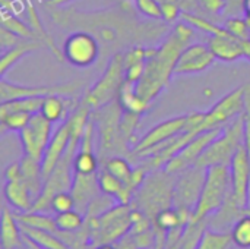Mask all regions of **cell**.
I'll list each match as a JSON object with an SVG mask.
<instances>
[{
  "label": "cell",
  "mask_w": 250,
  "mask_h": 249,
  "mask_svg": "<svg viewBox=\"0 0 250 249\" xmlns=\"http://www.w3.org/2000/svg\"><path fill=\"white\" fill-rule=\"evenodd\" d=\"M195 28L186 21L177 22L164 37L161 44L148 57L142 78L135 84L136 92L148 103H152L174 76V68L182 51L193 43Z\"/></svg>",
  "instance_id": "cell-1"
},
{
  "label": "cell",
  "mask_w": 250,
  "mask_h": 249,
  "mask_svg": "<svg viewBox=\"0 0 250 249\" xmlns=\"http://www.w3.org/2000/svg\"><path fill=\"white\" fill-rule=\"evenodd\" d=\"M174 181L176 175H171L164 169L149 172L145 182L136 191L130 205L144 211L154 223L155 216L161 210L173 207Z\"/></svg>",
  "instance_id": "cell-2"
},
{
  "label": "cell",
  "mask_w": 250,
  "mask_h": 249,
  "mask_svg": "<svg viewBox=\"0 0 250 249\" xmlns=\"http://www.w3.org/2000/svg\"><path fill=\"white\" fill-rule=\"evenodd\" d=\"M231 195V173L230 166H211L207 169L205 182L193 211L192 222L207 220L217 213Z\"/></svg>",
  "instance_id": "cell-3"
},
{
  "label": "cell",
  "mask_w": 250,
  "mask_h": 249,
  "mask_svg": "<svg viewBox=\"0 0 250 249\" xmlns=\"http://www.w3.org/2000/svg\"><path fill=\"white\" fill-rule=\"evenodd\" d=\"M245 142V112L223 126V132L212 141L198 160V166H230L234 154Z\"/></svg>",
  "instance_id": "cell-4"
},
{
  "label": "cell",
  "mask_w": 250,
  "mask_h": 249,
  "mask_svg": "<svg viewBox=\"0 0 250 249\" xmlns=\"http://www.w3.org/2000/svg\"><path fill=\"white\" fill-rule=\"evenodd\" d=\"M122 113L123 109L120 107L117 100L107 106L92 110L91 120L94 122V126L98 129L100 135V157H104L110 153L113 156H119L117 153L122 151L130 154V148L125 142L120 132Z\"/></svg>",
  "instance_id": "cell-5"
},
{
  "label": "cell",
  "mask_w": 250,
  "mask_h": 249,
  "mask_svg": "<svg viewBox=\"0 0 250 249\" xmlns=\"http://www.w3.org/2000/svg\"><path fill=\"white\" fill-rule=\"evenodd\" d=\"M126 82L125 78V63L123 51H117L108 60V65L98 81L85 92L83 101L91 106V109H100L119 98L120 90Z\"/></svg>",
  "instance_id": "cell-6"
},
{
  "label": "cell",
  "mask_w": 250,
  "mask_h": 249,
  "mask_svg": "<svg viewBox=\"0 0 250 249\" xmlns=\"http://www.w3.org/2000/svg\"><path fill=\"white\" fill-rule=\"evenodd\" d=\"M132 205L116 204L98 219H85L91 227V241L97 245L114 244L129 235L132 229Z\"/></svg>",
  "instance_id": "cell-7"
},
{
  "label": "cell",
  "mask_w": 250,
  "mask_h": 249,
  "mask_svg": "<svg viewBox=\"0 0 250 249\" xmlns=\"http://www.w3.org/2000/svg\"><path fill=\"white\" fill-rule=\"evenodd\" d=\"M207 176V167L190 166L176 175L173 191V207L195 211Z\"/></svg>",
  "instance_id": "cell-8"
},
{
  "label": "cell",
  "mask_w": 250,
  "mask_h": 249,
  "mask_svg": "<svg viewBox=\"0 0 250 249\" xmlns=\"http://www.w3.org/2000/svg\"><path fill=\"white\" fill-rule=\"evenodd\" d=\"M188 128H189V114L176 116V117H171L168 120H164L155 125L142 138L138 139L136 145L129 154L130 160H141L146 153L171 141Z\"/></svg>",
  "instance_id": "cell-9"
},
{
  "label": "cell",
  "mask_w": 250,
  "mask_h": 249,
  "mask_svg": "<svg viewBox=\"0 0 250 249\" xmlns=\"http://www.w3.org/2000/svg\"><path fill=\"white\" fill-rule=\"evenodd\" d=\"M64 60L76 68L92 66L100 56V43L97 37L88 31L72 32L63 44Z\"/></svg>",
  "instance_id": "cell-10"
},
{
  "label": "cell",
  "mask_w": 250,
  "mask_h": 249,
  "mask_svg": "<svg viewBox=\"0 0 250 249\" xmlns=\"http://www.w3.org/2000/svg\"><path fill=\"white\" fill-rule=\"evenodd\" d=\"M18 134H19L23 154L41 161L54 132H53V123L47 120L41 113H35L32 114L29 123Z\"/></svg>",
  "instance_id": "cell-11"
},
{
  "label": "cell",
  "mask_w": 250,
  "mask_h": 249,
  "mask_svg": "<svg viewBox=\"0 0 250 249\" xmlns=\"http://www.w3.org/2000/svg\"><path fill=\"white\" fill-rule=\"evenodd\" d=\"M81 84L78 81L66 84H53V85H22L15 82H7L4 78L0 79V103L26 98V97H47L53 94L59 95H75Z\"/></svg>",
  "instance_id": "cell-12"
},
{
  "label": "cell",
  "mask_w": 250,
  "mask_h": 249,
  "mask_svg": "<svg viewBox=\"0 0 250 249\" xmlns=\"http://www.w3.org/2000/svg\"><path fill=\"white\" fill-rule=\"evenodd\" d=\"M245 112V84L220 98L208 112H205L204 128L207 131L223 128Z\"/></svg>",
  "instance_id": "cell-13"
},
{
  "label": "cell",
  "mask_w": 250,
  "mask_h": 249,
  "mask_svg": "<svg viewBox=\"0 0 250 249\" xmlns=\"http://www.w3.org/2000/svg\"><path fill=\"white\" fill-rule=\"evenodd\" d=\"M223 132V128H214L196 135L180 153H177L164 167L166 172L171 175H177L179 172L195 166L198 160L202 157L205 150L212 144V141Z\"/></svg>",
  "instance_id": "cell-14"
},
{
  "label": "cell",
  "mask_w": 250,
  "mask_h": 249,
  "mask_svg": "<svg viewBox=\"0 0 250 249\" xmlns=\"http://www.w3.org/2000/svg\"><path fill=\"white\" fill-rule=\"evenodd\" d=\"M231 198L240 208H249L250 197V161L245 142L234 154L231 164Z\"/></svg>",
  "instance_id": "cell-15"
},
{
  "label": "cell",
  "mask_w": 250,
  "mask_h": 249,
  "mask_svg": "<svg viewBox=\"0 0 250 249\" xmlns=\"http://www.w3.org/2000/svg\"><path fill=\"white\" fill-rule=\"evenodd\" d=\"M215 60L207 43H192L182 51L174 68V76L202 73L208 70Z\"/></svg>",
  "instance_id": "cell-16"
},
{
  "label": "cell",
  "mask_w": 250,
  "mask_h": 249,
  "mask_svg": "<svg viewBox=\"0 0 250 249\" xmlns=\"http://www.w3.org/2000/svg\"><path fill=\"white\" fill-rule=\"evenodd\" d=\"M69 144H70V129H69V123L66 119L63 123H60L59 129L54 131V134L45 148V153L42 156L41 167H42L44 181L51 175V172L54 170L57 163L62 160Z\"/></svg>",
  "instance_id": "cell-17"
},
{
  "label": "cell",
  "mask_w": 250,
  "mask_h": 249,
  "mask_svg": "<svg viewBox=\"0 0 250 249\" xmlns=\"http://www.w3.org/2000/svg\"><path fill=\"white\" fill-rule=\"evenodd\" d=\"M70 192L75 197L76 210L81 211L82 214H85L91 201L101 194L100 185H98V173H94V175L75 173Z\"/></svg>",
  "instance_id": "cell-18"
},
{
  "label": "cell",
  "mask_w": 250,
  "mask_h": 249,
  "mask_svg": "<svg viewBox=\"0 0 250 249\" xmlns=\"http://www.w3.org/2000/svg\"><path fill=\"white\" fill-rule=\"evenodd\" d=\"M207 44L217 60L233 63L243 59L242 41L230 32L224 35H208Z\"/></svg>",
  "instance_id": "cell-19"
},
{
  "label": "cell",
  "mask_w": 250,
  "mask_h": 249,
  "mask_svg": "<svg viewBox=\"0 0 250 249\" xmlns=\"http://www.w3.org/2000/svg\"><path fill=\"white\" fill-rule=\"evenodd\" d=\"M73 97L75 95H59V94L47 95L42 100L40 113L51 123H57V122L63 123L79 104L75 101Z\"/></svg>",
  "instance_id": "cell-20"
},
{
  "label": "cell",
  "mask_w": 250,
  "mask_h": 249,
  "mask_svg": "<svg viewBox=\"0 0 250 249\" xmlns=\"http://www.w3.org/2000/svg\"><path fill=\"white\" fill-rule=\"evenodd\" d=\"M23 233L21 223L16 220L13 210L9 207L1 208V227H0V247L1 249L23 248Z\"/></svg>",
  "instance_id": "cell-21"
},
{
  "label": "cell",
  "mask_w": 250,
  "mask_h": 249,
  "mask_svg": "<svg viewBox=\"0 0 250 249\" xmlns=\"http://www.w3.org/2000/svg\"><path fill=\"white\" fill-rule=\"evenodd\" d=\"M3 194H4L7 204L12 207V210L15 213H26V211L32 210L35 200H34L28 185L22 179L6 181Z\"/></svg>",
  "instance_id": "cell-22"
},
{
  "label": "cell",
  "mask_w": 250,
  "mask_h": 249,
  "mask_svg": "<svg viewBox=\"0 0 250 249\" xmlns=\"http://www.w3.org/2000/svg\"><path fill=\"white\" fill-rule=\"evenodd\" d=\"M98 185L100 191L108 197H113L119 204H130L135 194L130 191V188L107 170L98 172Z\"/></svg>",
  "instance_id": "cell-23"
},
{
  "label": "cell",
  "mask_w": 250,
  "mask_h": 249,
  "mask_svg": "<svg viewBox=\"0 0 250 249\" xmlns=\"http://www.w3.org/2000/svg\"><path fill=\"white\" fill-rule=\"evenodd\" d=\"M21 163V169H22V181L28 185L34 200H37L42 189H44V175H42V167H41V161L23 154ZM35 203V201H34Z\"/></svg>",
  "instance_id": "cell-24"
},
{
  "label": "cell",
  "mask_w": 250,
  "mask_h": 249,
  "mask_svg": "<svg viewBox=\"0 0 250 249\" xmlns=\"http://www.w3.org/2000/svg\"><path fill=\"white\" fill-rule=\"evenodd\" d=\"M41 45L42 44L37 40H22L16 45L1 51V57H0V75H1V78H4L6 72L12 66H15L22 57L38 51L41 48Z\"/></svg>",
  "instance_id": "cell-25"
},
{
  "label": "cell",
  "mask_w": 250,
  "mask_h": 249,
  "mask_svg": "<svg viewBox=\"0 0 250 249\" xmlns=\"http://www.w3.org/2000/svg\"><path fill=\"white\" fill-rule=\"evenodd\" d=\"M25 12H26V19H28L26 22H28V23L31 25V28L34 29L37 40H38L42 45H45V47L59 59V62H64L63 51H60V50L57 48L54 40H53L51 35L47 32V29H45V26L42 25V21H41V18H40L38 12H37V9L34 7V4H32L31 0H26V9H25Z\"/></svg>",
  "instance_id": "cell-26"
},
{
  "label": "cell",
  "mask_w": 250,
  "mask_h": 249,
  "mask_svg": "<svg viewBox=\"0 0 250 249\" xmlns=\"http://www.w3.org/2000/svg\"><path fill=\"white\" fill-rule=\"evenodd\" d=\"M117 101H119L120 107H122L125 112L136 113V114H141V116L145 114V113L151 109V103L145 101V100L136 92L135 84H130V82H125V84H123Z\"/></svg>",
  "instance_id": "cell-27"
},
{
  "label": "cell",
  "mask_w": 250,
  "mask_h": 249,
  "mask_svg": "<svg viewBox=\"0 0 250 249\" xmlns=\"http://www.w3.org/2000/svg\"><path fill=\"white\" fill-rule=\"evenodd\" d=\"M22 233L25 236H28L31 241H34L40 248L42 249H72L67 247L62 238L53 232L48 230H41V229H35V227H29V226H23L21 225Z\"/></svg>",
  "instance_id": "cell-28"
},
{
  "label": "cell",
  "mask_w": 250,
  "mask_h": 249,
  "mask_svg": "<svg viewBox=\"0 0 250 249\" xmlns=\"http://www.w3.org/2000/svg\"><path fill=\"white\" fill-rule=\"evenodd\" d=\"M15 217L23 226H29V227H35V229H41V230H48V232L57 233L54 217L48 216L47 213H40V211L15 213Z\"/></svg>",
  "instance_id": "cell-29"
},
{
  "label": "cell",
  "mask_w": 250,
  "mask_h": 249,
  "mask_svg": "<svg viewBox=\"0 0 250 249\" xmlns=\"http://www.w3.org/2000/svg\"><path fill=\"white\" fill-rule=\"evenodd\" d=\"M44 97H26V98H15L9 101L0 103V116L10 112H25L29 114L40 113Z\"/></svg>",
  "instance_id": "cell-30"
},
{
  "label": "cell",
  "mask_w": 250,
  "mask_h": 249,
  "mask_svg": "<svg viewBox=\"0 0 250 249\" xmlns=\"http://www.w3.org/2000/svg\"><path fill=\"white\" fill-rule=\"evenodd\" d=\"M1 26L7 28L9 31H12L13 34H16L18 37H21L23 40H37L35 32L31 28V25L28 22H23L21 18L15 16L13 12H10L7 9L1 10Z\"/></svg>",
  "instance_id": "cell-31"
},
{
  "label": "cell",
  "mask_w": 250,
  "mask_h": 249,
  "mask_svg": "<svg viewBox=\"0 0 250 249\" xmlns=\"http://www.w3.org/2000/svg\"><path fill=\"white\" fill-rule=\"evenodd\" d=\"M103 169L107 170L108 173H111L113 176H116L117 179L123 181L127 185L133 175L135 167L132 166L130 160L125 158L123 156H111L104 160Z\"/></svg>",
  "instance_id": "cell-32"
},
{
  "label": "cell",
  "mask_w": 250,
  "mask_h": 249,
  "mask_svg": "<svg viewBox=\"0 0 250 249\" xmlns=\"http://www.w3.org/2000/svg\"><path fill=\"white\" fill-rule=\"evenodd\" d=\"M56 222V227L57 232L62 233H75L78 230H81L85 225V214H82L81 211L70 210V211H64V213H59L54 217Z\"/></svg>",
  "instance_id": "cell-33"
},
{
  "label": "cell",
  "mask_w": 250,
  "mask_h": 249,
  "mask_svg": "<svg viewBox=\"0 0 250 249\" xmlns=\"http://www.w3.org/2000/svg\"><path fill=\"white\" fill-rule=\"evenodd\" d=\"M154 229L155 230H163V232H170L179 226H188L182 216H180V211L176 208V207H168V208H164L161 210L155 219H154V223H152Z\"/></svg>",
  "instance_id": "cell-34"
},
{
  "label": "cell",
  "mask_w": 250,
  "mask_h": 249,
  "mask_svg": "<svg viewBox=\"0 0 250 249\" xmlns=\"http://www.w3.org/2000/svg\"><path fill=\"white\" fill-rule=\"evenodd\" d=\"M233 245L230 232H217L209 227L202 235L198 249H230Z\"/></svg>",
  "instance_id": "cell-35"
},
{
  "label": "cell",
  "mask_w": 250,
  "mask_h": 249,
  "mask_svg": "<svg viewBox=\"0 0 250 249\" xmlns=\"http://www.w3.org/2000/svg\"><path fill=\"white\" fill-rule=\"evenodd\" d=\"M207 227H208L207 220L190 222L185 227V232H183V236L180 241V249H198V245H199Z\"/></svg>",
  "instance_id": "cell-36"
},
{
  "label": "cell",
  "mask_w": 250,
  "mask_h": 249,
  "mask_svg": "<svg viewBox=\"0 0 250 249\" xmlns=\"http://www.w3.org/2000/svg\"><path fill=\"white\" fill-rule=\"evenodd\" d=\"M233 245L242 249H250V216L245 214L240 217L230 230Z\"/></svg>",
  "instance_id": "cell-37"
},
{
  "label": "cell",
  "mask_w": 250,
  "mask_h": 249,
  "mask_svg": "<svg viewBox=\"0 0 250 249\" xmlns=\"http://www.w3.org/2000/svg\"><path fill=\"white\" fill-rule=\"evenodd\" d=\"M32 114L25 113V112H10L6 114L0 116V128L1 132L6 131H13V132H21L31 120Z\"/></svg>",
  "instance_id": "cell-38"
},
{
  "label": "cell",
  "mask_w": 250,
  "mask_h": 249,
  "mask_svg": "<svg viewBox=\"0 0 250 249\" xmlns=\"http://www.w3.org/2000/svg\"><path fill=\"white\" fill-rule=\"evenodd\" d=\"M223 26L240 41L250 38V25L245 16H227L223 22Z\"/></svg>",
  "instance_id": "cell-39"
},
{
  "label": "cell",
  "mask_w": 250,
  "mask_h": 249,
  "mask_svg": "<svg viewBox=\"0 0 250 249\" xmlns=\"http://www.w3.org/2000/svg\"><path fill=\"white\" fill-rule=\"evenodd\" d=\"M75 208H76V201H75V197H73V194L70 191L57 192L50 201V210L54 211L56 214L70 211V210H75Z\"/></svg>",
  "instance_id": "cell-40"
},
{
  "label": "cell",
  "mask_w": 250,
  "mask_h": 249,
  "mask_svg": "<svg viewBox=\"0 0 250 249\" xmlns=\"http://www.w3.org/2000/svg\"><path fill=\"white\" fill-rule=\"evenodd\" d=\"M136 10L152 21H163L161 3L158 0H133Z\"/></svg>",
  "instance_id": "cell-41"
},
{
  "label": "cell",
  "mask_w": 250,
  "mask_h": 249,
  "mask_svg": "<svg viewBox=\"0 0 250 249\" xmlns=\"http://www.w3.org/2000/svg\"><path fill=\"white\" fill-rule=\"evenodd\" d=\"M202 13H208L214 18H220L226 15L227 0H198Z\"/></svg>",
  "instance_id": "cell-42"
},
{
  "label": "cell",
  "mask_w": 250,
  "mask_h": 249,
  "mask_svg": "<svg viewBox=\"0 0 250 249\" xmlns=\"http://www.w3.org/2000/svg\"><path fill=\"white\" fill-rule=\"evenodd\" d=\"M161 13H163V21L167 23L176 22L179 18H182L183 9L179 3V0H167L161 3Z\"/></svg>",
  "instance_id": "cell-43"
},
{
  "label": "cell",
  "mask_w": 250,
  "mask_h": 249,
  "mask_svg": "<svg viewBox=\"0 0 250 249\" xmlns=\"http://www.w3.org/2000/svg\"><path fill=\"white\" fill-rule=\"evenodd\" d=\"M245 147L248 150V156H249L250 161V82L245 84Z\"/></svg>",
  "instance_id": "cell-44"
},
{
  "label": "cell",
  "mask_w": 250,
  "mask_h": 249,
  "mask_svg": "<svg viewBox=\"0 0 250 249\" xmlns=\"http://www.w3.org/2000/svg\"><path fill=\"white\" fill-rule=\"evenodd\" d=\"M22 40L23 38L18 37L16 34H13L12 31H9L7 28H4V26L0 28V47H1V51H4V50H7L10 47L16 45Z\"/></svg>",
  "instance_id": "cell-45"
},
{
  "label": "cell",
  "mask_w": 250,
  "mask_h": 249,
  "mask_svg": "<svg viewBox=\"0 0 250 249\" xmlns=\"http://www.w3.org/2000/svg\"><path fill=\"white\" fill-rule=\"evenodd\" d=\"M4 179L6 181H19L22 179V169H21V163H12L6 167L4 170Z\"/></svg>",
  "instance_id": "cell-46"
},
{
  "label": "cell",
  "mask_w": 250,
  "mask_h": 249,
  "mask_svg": "<svg viewBox=\"0 0 250 249\" xmlns=\"http://www.w3.org/2000/svg\"><path fill=\"white\" fill-rule=\"evenodd\" d=\"M240 13H243V0H227V9L224 16H239Z\"/></svg>",
  "instance_id": "cell-47"
},
{
  "label": "cell",
  "mask_w": 250,
  "mask_h": 249,
  "mask_svg": "<svg viewBox=\"0 0 250 249\" xmlns=\"http://www.w3.org/2000/svg\"><path fill=\"white\" fill-rule=\"evenodd\" d=\"M242 48H243V59L250 62V38L242 41Z\"/></svg>",
  "instance_id": "cell-48"
},
{
  "label": "cell",
  "mask_w": 250,
  "mask_h": 249,
  "mask_svg": "<svg viewBox=\"0 0 250 249\" xmlns=\"http://www.w3.org/2000/svg\"><path fill=\"white\" fill-rule=\"evenodd\" d=\"M23 242H25V244H23V248L22 249H41L34 241H31V239H29L28 236H25V235H23Z\"/></svg>",
  "instance_id": "cell-49"
},
{
  "label": "cell",
  "mask_w": 250,
  "mask_h": 249,
  "mask_svg": "<svg viewBox=\"0 0 250 249\" xmlns=\"http://www.w3.org/2000/svg\"><path fill=\"white\" fill-rule=\"evenodd\" d=\"M243 16L248 19L250 25V0H243Z\"/></svg>",
  "instance_id": "cell-50"
},
{
  "label": "cell",
  "mask_w": 250,
  "mask_h": 249,
  "mask_svg": "<svg viewBox=\"0 0 250 249\" xmlns=\"http://www.w3.org/2000/svg\"><path fill=\"white\" fill-rule=\"evenodd\" d=\"M94 249H119V247L114 244H101V245H97Z\"/></svg>",
  "instance_id": "cell-51"
},
{
  "label": "cell",
  "mask_w": 250,
  "mask_h": 249,
  "mask_svg": "<svg viewBox=\"0 0 250 249\" xmlns=\"http://www.w3.org/2000/svg\"><path fill=\"white\" fill-rule=\"evenodd\" d=\"M67 1H70V0H51V3H53V4H56V6L63 4V3H67Z\"/></svg>",
  "instance_id": "cell-52"
},
{
  "label": "cell",
  "mask_w": 250,
  "mask_h": 249,
  "mask_svg": "<svg viewBox=\"0 0 250 249\" xmlns=\"http://www.w3.org/2000/svg\"><path fill=\"white\" fill-rule=\"evenodd\" d=\"M246 214H249L250 216V208H246Z\"/></svg>",
  "instance_id": "cell-53"
}]
</instances>
